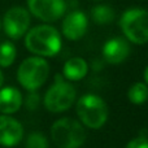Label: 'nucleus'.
<instances>
[{"label": "nucleus", "instance_id": "nucleus-1", "mask_svg": "<svg viewBox=\"0 0 148 148\" xmlns=\"http://www.w3.org/2000/svg\"><path fill=\"white\" fill-rule=\"evenodd\" d=\"M25 46L27 51L36 56L52 57L61 49L62 40L59 30L51 25H38L25 34Z\"/></svg>", "mask_w": 148, "mask_h": 148}, {"label": "nucleus", "instance_id": "nucleus-2", "mask_svg": "<svg viewBox=\"0 0 148 148\" xmlns=\"http://www.w3.org/2000/svg\"><path fill=\"white\" fill-rule=\"evenodd\" d=\"M77 116L84 127L97 130L108 121L109 109L101 96L95 94H86L81 96L75 105Z\"/></svg>", "mask_w": 148, "mask_h": 148}, {"label": "nucleus", "instance_id": "nucleus-3", "mask_svg": "<svg viewBox=\"0 0 148 148\" xmlns=\"http://www.w3.org/2000/svg\"><path fill=\"white\" fill-rule=\"evenodd\" d=\"M51 138L57 148H79L86 142L87 133L81 121L64 117L53 122Z\"/></svg>", "mask_w": 148, "mask_h": 148}, {"label": "nucleus", "instance_id": "nucleus-4", "mask_svg": "<svg viewBox=\"0 0 148 148\" xmlns=\"http://www.w3.org/2000/svg\"><path fill=\"white\" fill-rule=\"evenodd\" d=\"M123 36L134 44L148 43V10L144 8L126 9L120 17Z\"/></svg>", "mask_w": 148, "mask_h": 148}, {"label": "nucleus", "instance_id": "nucleus-5", "mask_svg": "<svg viewBox=\"0 0 148 148\" xmlns=\"http://www.w3.org/2000/svg\"><path fill=\"white\" fill-rule=\"evenodd\" d=\"M49 75V65L42 56L27 57L17 70V81L27 91H36L46 83Z\"/></svg>", "mask_w": 148, "mask_h": 148}, {"label": "nucleus", "instance_id": "nucleus-6", "mask_svg": "<svg viewBox=\"0 0 148 148\" xmlns=\"http://www.w3.org/2000/svg\"><path fill=\"white\" fill-rule=\"evenodd\" d=\"M77 91L74 86L66 82L62 75L57 74L55 77V83L47 90L44 95V107L51 113H62L70 109L75 101Z\"/></svg>", "mask_w": 148, "mask_h": 148}, {"label": "nucleus", "instance_id": "nucleus-7", "mask_svg": "<svg viewBox=\"0 0 148 148\" xmlns=\"http://www.w3.org/2000/svg\"><path fill=\"white\" fill-rule=\"evenodd\" d=\"M31 23L30 12L22 7L8 9L3 18V27L10 39H20L27 33Z\"/></svg>", "mask_w": 148, "mask_h": 148}, {"label": "nucleus", "instance_id": "nucleus-8", "mask_svg": "<svg viewBox=\"0 0 148 148\" xmlns=\"http://www.w3.org/2000/svg\"><path fill=\"white\" fill-rule=\"evenodd\" d=\"M29 12L43 22H55L66 12L65 0H27Z\"/></svg>", "mask_w": 148, "mask_h": 148}, {"label": "nucleus", "instance_id": "nucleus-9", "mask_svg": "<svg viewBox=\"0 0 148 148\" xmlns=\"http://www.w3.org/2000/svg\"><path fill=\"white\" fill-rule=\"evenodd\" d=\"M88 30V18L82 10H72L62 20L61 31L68 40H79Z\"/></svg>", "mask_w": 148, "mask_h": 148}, {"label": "nucleus", "instance_id": "nucleus-10", "mask_svg": "<svg viewBox=\"0 0 148 148\" xmlns=\"http://www.w3.org/2000/svg\"><path fill=\"white\" fill-rule=\"evenodd\" d=\"M23 138V127L9 114L0 116V146L14 147Z\"/></svg>", "mask_w": 148, "mask_h": 148}, {"label": "nucleus", "instance_id": "nucleus-11", "mask_svg": "<svg viewBox=\"0 0 148 148\" xmlns=\"http://www.w3.org/2000/svg\"><path fill=\"white\" fill-rule=\"evenodd\" d=\"M129 55H130V44L126 38L114 36L108 39L103 46V57L108 64H121L127 59Z\"/></svg>", "mask_w": 148, "mask_h": 148}, {"label": "nucleus", "instance_id": "nucleus-12", "mask_svg": "<svg viewBox=\"0 0 148 148\" xmlns=\"http://www.w3.org/2000/svg\"><path fill=\"white\" fill-rule=\"evenodd\" d=\"M22 105V94L13 86L0 88V113L13 114L18 112Z\"/></svg>", "mask_w": 148, "mask_h": 148}, {"label": "nucleus", "instance_id": "nucleus-13", "mask_svg": "<svg viewBox=\"0 0 148 148\" xmlns=\"http://www.w3.org/2000/svg\"><path fill=\"white\" fill-rule=\"evenodd\" d=\"M87 73H88V65L82 57H72L65 62L62 68V77L72 82L82 81L87 75Z\"/></svg>", "mask_w": 148, "mask_h": 148}, {"label": "nucleus", "instance_id": "nucleus-14", "mask_svg": "<svg viewBox=\"0 0 148 148\" xmlns=\"http://www.w3.org/2000/svg\"><path fill=\"white\" fill-rule=\"evenodd\" d=\"M91 18L97 25H108L114 21L116 13L110 5L97 4L91 9Z\"/></svg>", "mask_w": 148, "mask_h": 148}, {"label": "nucleus", "instance_id": "nucleus-15", "mask_svg": "<svg viewBox=\"0 0 148 148\" xmlns=\"http://www.w3.org/2000/svg\"><path fill=\"white\" fill-rule=\"evenodd\" d=\"M127 99L135 105H142L148 100V84L146 82H135L127 90Z\"/></svg>", "mask_w": 148, "mask_h": 148}, {"label": "nucleus", "instance_id": "nucleus-16", "mask_svg": "<svg viewBox=\"0 0 148 148\" xmlns=\"http://www.w3.org/2000/svg\"><path fill=\"white\" fill-rule=\"evenodd\" d=\"M17 56L16 46L10 42H3L0 44V68H8L14 62Z\"/></svg>", "mask_w": 148, "mask_h": 148}, {"label": "nucleus", "instance_id": "nucleus-17", "mask_svg": "<svg viewBox=\"0 0 148 148\" xmlns=\"http://www.w3.org/2000/svg\"><path fill=\"white\" fill-rule=\"evenodd\" d=\"M26 148H48V140L42 133H31L26 139Z\"/></svg>", "mask_w": 148, "mask_h": 148}, {"label": "nucleus", "instance_id": "nucleus-18", "mask_svg": "<svg viewBox=\"0 0 148 148\" xmlns=\"http://www.w3.org/2000/svg\"><path fill=\"white\" fill-rule=\"evenodd\" d=\"M125 148H148V136L146 131H142L138 136L127 142Z\"/></svg>", "mask_w": 148, "mask_h": 148}, {"label": "nucleus", "instance_id": "nucleus-19", "mask_svg": "<svg viewBox=\"0 0 148 148\" xmlns=\"http://www.w3.org/2000/svg\"><path fill=\"white\" fill-rule=\"evenodd\" d=\"M39 103H40V96L36 94L35 91H30V94L27 95L25 100V105L29 110H35L38 108Z\"/></svg>", "mask_w": 148, "mask_h": 148}, {"label": "nucleus", "instance_id": "nucleus-20", "mask_svg": "<svg viewBox=\"0 0 148 148\" xmlns=\"http://www.w3.org/2000/svg\"><path fill=\"white\" fill-rule=\"evenodd\" d=\"M143 78H144V82L148 84V65L146 66V69H144V72H143Z\"/></svg>", "mask_w": 148, "mask_h": 148}, {"label": "nucleus", "instance_id": "nucleus-21", "mask_svg": "<svg viewBox=\"0 0 148 148\" xmlns=\"http://www.w3.org/2000/svg\"><path fill=\"white\" fill-rule=\"evenodd\" d=\"M3 83H4V75H3V72H1V69H0V88H1Z\"/></svg>", "mask_w": 148, "mask_h": 148}, {"label": "nucleus", "instance_id": "nucleus-22", "mask_svg": "<svg viewBox=\"0 0 148 148\" xmlns=\"http://www.w3.org/2000/svg\"><path fill=\"white\" fill-rule=\"evenodd\" d=\"M92 1H100V0H92Z\"/></svg>", "mask_w": 148, "mask_h": 148}, {"label": "nucleus", "instance_id": "nucleus-23", "mask_svg": "<svg viewBox=\"0 0 148 148\" xmlns=\"http://www.w3.org/2000/svg\"><path fill=\"white\" fill-rule=\"evenodd\" d=\"M0 27H1V22H0Z\"/></svg>", "mask_w": 148, "mask_h": 148}]
</instances>
